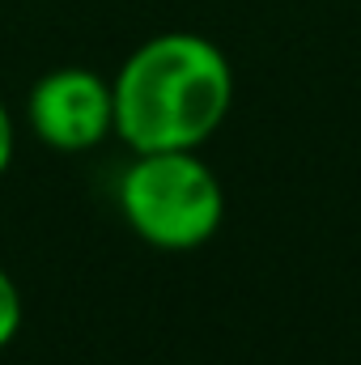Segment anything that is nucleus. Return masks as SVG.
I'll return each instance as SVG.
<instances>
[{
	"mask_svg": "<svg viewBox=\"0 0 361 365\" xmlns=\"http://www.w3.org/2000/svg\"><path fill=\"white\" fill-rule=\"evenodd\" d=\"M13 149H17V128H13V115H9V106L0 98V179L13 166Z\"/></svg>",
	"mask_w": 361,
	"mask_h": 365,
	"instance_id": "obj_5",
	"label": "nucleus"
},
{
	"mask_svg": "<svg viewBox=\"0 0 361 365\" xmlns=\"http://www.w3.org/2000/svg\"><path fill=\"white\" fill-rule=\"evenodd\" d=\"M128 230L158 251L204 247L225 217V191L200 149L132 153L115 187Z\"/></svg>",
	"mask_w": 361,
	"mask_h": 365,
	"instance_id": "obj_2",
	"label": "nucleus"
},
{
	"mask_svg": "<svg viewBox=\"0 0 361 365\" xmlns=\"http://www.w3.org/2000/svg\"><path fill=\"white\" fill-rule=\"evenodd\" d=\"M17 331H21V289L0 268V353L17 340Z\"/></svg>",
	"mask_w": 361,
	"mask_h": 365,
	"instance_id": "obj_4",
	"label": "nucleus"
},
{
	"mask_svg": "<svg viewBox=\"0 0 361 365\" xmlns=\"http://www.w3.org/2000/svg\"><path fill=\"white\" fill-rule=\"evenodd\" d=\"M111 93L115 136L132 153L200 149L234 106V68L213 38L171 30L119 64Z\"/></svg>",
	"mask_w": 361,
	"mask_h": 365,
	"instance_id": "obj_1",
	"label": "nucleus"
},
{
	"mask_svg": "<svg viewBox=\"0 0 361 365\" xmlns=\"http://www.w3.org/2000/svg\"><path fill=\"white\" fill-rule=\"evenodd\" d=\"M30 132L56 153H90L115 136V93L93 68H51L26 98Z\"/></svg>",
	"mask_w": 361,
	"mask_h": 365,
	"instance_id": "obj_3",
	"label": "nucleus"
}]
</instances>
